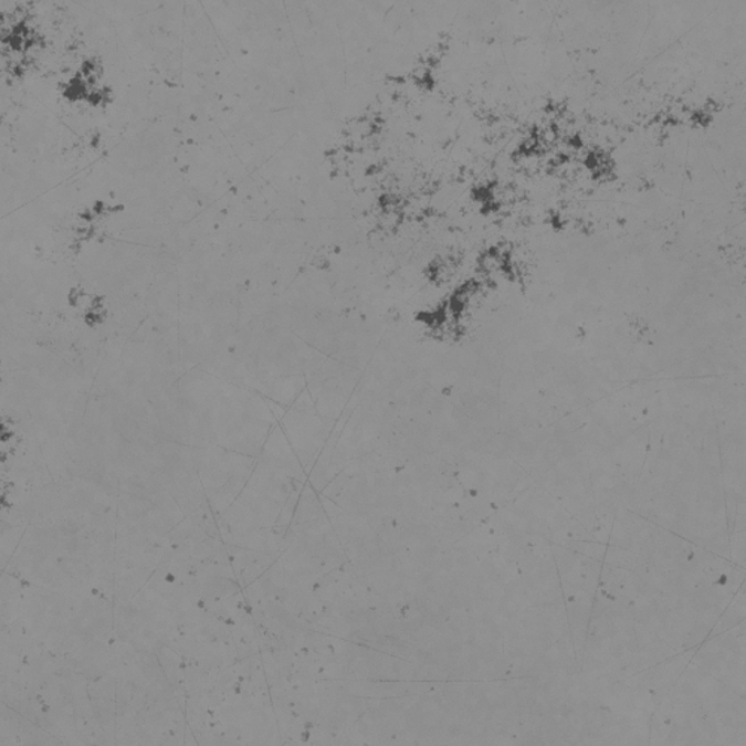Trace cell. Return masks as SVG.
Segmentation results:
<instances>
[]
</instances>
